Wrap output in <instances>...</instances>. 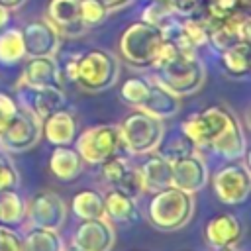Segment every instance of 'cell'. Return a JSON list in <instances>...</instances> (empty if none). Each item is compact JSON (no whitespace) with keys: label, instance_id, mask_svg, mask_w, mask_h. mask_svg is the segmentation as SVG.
<instances>
[{"label":"cell","instance_id":"1","mask_svg":"<svg viewBox=\"0 0 251 251\" xmlns=\"http://www.w3.org/2000/svg\"><path fill=\"white\" fill-rule=\"evenodd\" d=\"M153 69L157 71L155 80L178 98L198 92L206 82V67L198 59L196 49L178 47L169 39H165Z\"/></svg>","mask_w":251,"mask_h":251},{"label":"cell","instance_id":"2","mask_svg":"<svg viewBox=\"0 0 251 251\" xmlns=\"http://www.w3.org/2000/svg\"><path fill=\"white\" fill-rule=\"evenodd\" d=\"M120 75L118 59L106 49H88L82 55L73 57L65 65L63 76L76 82L86 92L108 90Z\"/></svg>","mask_w":251,"mask_h":251},{"label":"cell","instance_id":"3","mask_svg":"<svg viewBox=\"0 0 251 251\" xmlns=\"http://www.w3.org/2000/svg\"><path fill=\"white\" fill-rule=\"evenodd\" d=\"M163 43H165L163 29L141 20V22H133L122 31L118 47L122 59L127 65L135 69H147L153 67Z\"/></svg>","mask_w":251,"mask_h":251},{"label":"cell","instance_id":"4","mask_svg":"<svg viewBox=\"0 0 251 251\" xmlns=\"http://www.w3.org/2000/svg\"><path fill=\"white\" fill-rule=\"evenodd\" d=\"M194 212V198L192 194L178 190L175 186L161 188L153 192L149 206H147V218L157 229L173 231L182 227Z\"/></svg>","mask_w":251,"mask_h":251},{"label":"cell","instance_id":"5","mask_svg":"<svg viewBox=\"0 0 251 251\" xmlns=\"http://www.w3.org/2000/svg\"><path fill=\"white\" fill-rule=\"evenodd\" d=\"M122 147L131 155H149L153 153L159 143L163 141L165 127L163 120L153 118L141 110H135L124 118V122L118 126Z\"/></svg>","mask_w":251,"mask_h":251},{"label":"cell","instance_id":"6","mask_svg":"<svg viewBox=\"0 0 251 251\" xmlns=\"http://www.w3.org/2000/svg\"><path fill=\"white\" fill-rule=\"evenodd\" d=\"M122 147L120 127L114 124H100L84 129L78 137H75V149L82 161L100 165L108 157L116 155Z\"/></svg>","mask_w":251,"mask_h":251},{"label":"cell","instance_id":"7","mask_svg":"<svg viewBox=\"0 0 251 251\" xmlns=\"http://www.w3.org/2000/svg\"><path fill=\"white\" fill-rule=\"evenodd\" d=\"M233 114L224 106H208L192 116H188L180 124V131L188 137L194 147H210L212 141L220 135V131L227 126Z\"/></svg>","mask_w":251,"mask_h":251},{"label":"cell","instance_id":"8","mask_svg":"<svg viewBox=\"0 0 251 251\" xmlns=\"http://www.w3.org/2000/svg\"><path fill=\"white\" fill-rule=\"evenodd\" d=\"M214 192L222 204H243L251 190V175L245 161H231L220 167L212 178Z\"/></svg>","mask_w":251,"mask_h":251},{"label":"cell","instance_id":"9","mask_svg":"<svg viewBox=\"0 0 251 251\" xmlns=\"http://www.w3.org/2000/svg\"><path fill=\"white\" fill-rule=\"evenodd\" d=\"M41 137V118L31 110L20 106L12 122L0 133V145L8 151L20 153L31 149Z\"/></svg>","mask_w":251,"mask_h":251},{"label":"cell","instance_id":"10","mask_svg":"<svg viewBox=\"0 0 251 251\" xmlns=\"http://www.w3.org/2000/svg\"><path fill=\"white\" fill-rule=\"evenodd\" d=\"M25 218L31 226L59 231L67 220V204L57 192L41 190L25 202Z\"/></svg>","mask_w":251,"mask_h":251},{"label":"cell","instance_id":"11","mask_svg":"<svg viewBox=\"0 0 251 251\" xmlns=\"http://www.w3.org/2000/svg\"><path fill=\"white\" fill-rule=\"evenodd\" d=\"M210 180V173H208V163L198 155V153H190L186 157H180L176 161H173L171 167V186L184 190L188 194H194L198 190H202Z\"/></svg>","mask_w":251,"mask_h":251},{"label":"cell","instance_id":"12","mask_svg":"<svg viewBox=\"0 0 251 251\" xmlns=\"http://www.w3.org/2000/svg\"><path fill=\"white\" fill-rule=\"evenodd\" d=\"M25 57H53L61 45L59 31L47 20H33L22 29Z\"/></svg>","mask_w":251,"mask_h":251},{"label":"cell","instance_id":"13","mask_svg":"<svg viewBox=\"0 0 251 251\" xmlns=\"http://www.w3.org/2000/svg\"><path fill=\"white\" fill-rule=\"evenodd\" d=\"M114 243L116 231L108 218L82 220L73 237V245L80 251H112Z\"/></svg>","mask_w":251,"mask_h":251},{"label":"cell","instance_id":"14","mask_svg":"<svg viewBox=\"0 0 251 251\" xmlns=\"http://www.w3.org/2000/svg\"><path fill=\"white\" fill-rule=\"evenodd\" d=\"M237 41H249V10H237L208 29V43L218 53L229 49Z\"/></svg>","mask_w":251,"mask_h":251},{"label":"cell","instance_id":"15","mask_svg":"<svg viewBox=\"0 0 251 251\" xmlns=\"http://www.w3.org/2000/svg\"><path fill=\"white\" fill-rule=\"evenodd\" d=\"M16 90H18V96L22 100V106L31 110L41 120L45 116H49L51 112H57V110L65 108V104H67V96H65L63 86L31 88V86L16 84Z\"/></svg>","mask_w":251,"mask_h":251},{"label":"cell","instance_id":"16","mask_svg":"<svg viewBox=\"0 0 251 251\" xmlns=\"http://www.w3.org/2000/svg\"><path fill=\"white\" fill-rule=\"evenodd\" d=\"M18 84L31 88L63 86V71L59 69L55 57H29Z\"/></svg>","mask_w":251,"mask_h":251},{"label":"cell","instance_id":"17","mask_svg":"<svg viewBox=\"0 0 251 251\" xmlns=\"http://www.w3.org/2000/svg\"><path fill=\"white\" fill-rule=\"evenodd\" d=\"M45 20L61 37H76L86 29L78 18V0H49Z\"/></svg>","mask_w":251,"mask_h":251},{"label":"cell","instance_id":"18","mask_svg":"<svg viewBox=\"0 0 251 251\" xmlns=\"http://www.w3.org/2000/svg\"><path fill=\"white\" fill-rule=\"evenodd\" d=\"M204 237L214 249L233 247L241 237V224L231 214H218L206 224Z\"/></svg>","mask_w":251,"mask_h":251},{"label":"cell","instance_id":"19","mask_svg":"<svg viewBox=\"0 0 251 251\" xmlns=\"http://www.w3.org/2000/svg\"><path fill=\"white\" fill-rule=\"evenodd\" d=\"M41 135L51 145H71L76 137V122L65 108L51 112L41 120Z\"/></svg>","mask_w":251,"mask_h":251},{"label":"cell","instance_id":"20","mask_svg":"<svg viewBox=\"0 0 251 251\" xmlns=\"http://www.w3.org/2000/svg\"><path fill=\"white\" fill-rule=\"evenodd\" d=\"M220 157H224L226 161H239L245 157V151H247V139H245V133L237 122L235 116L229 118L227 126L220 131V135L212 141L210 145Z\"/></svg>","mask_w":251,"mask_h":251},{"label":"cell","instance_id":"21","mask_svg":"<svg viewBox=\"0 0 251 251\" xmlns=\"http://www.w3.org/2000/svg\"><path fill=\"white\" fill-rule=\"evenodd\" d=\"M171 167L173 163L161 157L159 153L143 161V165L137 169L143 192H157L161 188L171 186Z\"/></svg>","mask_w":251,"mask_h":251},{"label":"cell","instance_id":"22","mask_svg":"<svg viewBox=\"0 0 251 251\" xmlns=\"http://www.w3.org/2000/svg\"><path fill=\"white\" fill-rule=\"evenodd\" d=\"M178 108H180L178 96H175L171 90H167L155 78L151 80V88H149V94H147L145 102L139 106L141 112H145L153 118H159V120L175 116L178 112Z\"/></svg>","mask_w":251,"mask_h":251},{"label":"cell","instance_id":"23","mask_svg":"<svg viewBox=\"0 0 251 251\" xmlns=\"http://www.w3.org/2000/svg\"><path fill=\"white\" fill-rule=\"evenodd\" d=\"M80 169H82V159L76 153V149L69 145H57L49 155V171L59 180L67 182L76 178L80 175Z\"/></svg>","mask_w":251,"mask_h":251},{"label":"cell","instance_id":"24","mask_svg":"<svg viewBox=\"0 0 251 251\" xmlns=\"http://www.w3.org/2000/svg\"><path fill=\"white\" fill-rule=\"evenodd\" d=\"M104 214L112 222H135L139 212L133 196L118 188H112L104 196Z\"/></svg>","mask_w":251,"mask_h":251},{"label":"cell","instance_id":"25","mask_svg":"<svg viewBox=\"0 0 251 251\" xmlns=\"http://www.w3.org/2000/svg\"><path fill=\"white\" fill-rule=\"evenodd\" d=\"M222 67L226 75L233 78H245L251 69V47L249 41H237L229 49L222 51Z\"/></svg>","mask_w":251,"mask_h":251},{"label":"cell","instance_id":"26","mask_svg":"<svg viewBox=\"0 0 251 251\" xmlns=\"http://www.w3.org/2000/svg\"><path fill=\"white\" fill-rule=\"evenodd\" d=\"M24 251H63V239L57 229L31 226L22 237Z\"/></svg>","mask_w":251,"mask_h":251},{"label":"cell","instance_id":"27","mask_svg":"<svg viewBox=\"0 0 251 251\" xmlns=\"http://www.w3.org/2000/svg\"><path fill=\"white\" fill-rule=\"evenodd\" d=\"M73 214L78 220H96L106 218L104 214V196L96 190H80L71 200Z\"/></svg>","mask_w":251,"mask_h":251},{"label":"cell","instance_id":"28","mask_svg":"<svg viewBox=\"0 0 251 251\" xmlns=\"http://www.w3.org/2000/svg\"><path fill=\"white\" fill-rule=\"evenodd\" d=\"M237 10H249V0H204L200 18L210 29Z\"/></svg>","mask_w":251,"mask_h":251},{"label":"cell","instance_id":"29","mask_svg":"<svg viewBox=\"0 0 251 251\" xmlns=\"http://www.w3.org/2000/svg\"><path fill=\"white\" fill-rule=\"evenodd\" d=\"M25 218V200L14 190L6 188L0 192V224L18 226Z\"/></svg>","mask_w":251,"mask_h":251},{"label":"cell","instance_id":"30","mask_svg":"<svg viewBox=\"0 0 251 251\" xmlns=\"http://www.w3.org/2000/svg\"><path fill=\"white\" fill-rule=\"evenodd\" d=\"M25 57L22 29L16 27H4L0 31V63L14 65Z\"/></svg>","mask_w":251,"mask_h":251},{"label":"cell","instance_id":"31","mask_svg":"<svg viewBox=\"0 0 251 251\" xmlns=\"http://www.w3.org/2000/svg\"><path fill=\"white\" fill-rule=\"evenodd\" d=\"M175 18H176V14H175L169 0H151L141 12L143 22H147V24H151V25L163 29V31L176 24Z\"/></svg>","mask_w":251,"mask_h":251},{"label":"cell","instance_id":"32","mask_svg":"<svg viewBox=\"0 0 251 251\" xmlns=\"http://www.w3.org/2000/svg\"><path fill=\"white\" fill-rule=\"evenodd\" d=\"M149 88H151V80L149 78L133 76V78L124 80V84L120 86V98L127 106L139 110V106L145 102V98L149 94Z\"/></svg>","mask_w":251,"mask_h":251},{"label":"cell","instance_id":"33","mask_svg":"<svg viewBox=\"0 0 251 251\" xmlns=\"http://www.w3.org/2000/svg\"><path fill=\"white\" fill-rule=\"evenodd\" d=\"M131 169L133 167L124 157H118V155H112L100 163V175L112 188H120V184L126 180V176L131 173Z\"/></svg>","mask_w":251,"mask_h":251},{"label":"cell","instance_id":"34","mask_svg":"<svg viewBox=\"0 0 251 251\" xmlns=\"http://www.w3.org/2000/svg\"><path fill=\"white\" fill-rule=\"evenodd\" d=\"M194 149H196V147H194V145L188 141V137L180 131V133L171 135L167 141H161L155 151H159L161 157H165V159H169V161L173 163V161H176V159H180V157H186V155L194 153Z\"/></svg>","mask_w":251,"mask_h":251},{"label":"cell","instance_id":"35","mask_svg":"<svg viewBox=\"0 0 251 251\" xmlns=\"http://www.w3.org/2000/svg\"><path fill=\"white\" fill-rule=\"evenodd\" d=\"M108 12L102 0H78V18L84 27L100 25L108 18Z\"/></svg>","mask_w":251,"mask_h":251},{"label":"cell","instance_id":"36","mask_svg":"<svg viewBox=\"0 0 251 251\" xmlns=\"http://www.w3.org/2000/svg\"><path fill=\"white\" fill-rule=\"evenodd\" d=\"M175 14L180 18H200L204 10V0H169Z\"/></svg>","mask_w":251,"mask_h":251},{"label":"cell","instance_id":"37","mask_svg":"<svg viewBox=\"0 0 251 251\" xmlns=\"http://www.w3.org/2000/svg\"><path fill=\"white\" fill-rule=\"evenodd\" d=\"M20 104L16 102V98H12L6 92H0V133L6 129V126L12 122V118L16 116Z\"/></svg>","mask_w":251,"mask_h":251},{"label":"cell","instance_id":"38","mask_svg":"<svg viewBox=\"0 0 251 251\" xmlns=\"http://www.w3.org/2000/svg\"><path fill=\"white\" fill-rule=\"evenodd\" d=\"M0 251H24L22 237L10 227L0 224Z\"/></svg>","mask_w":251,"mask_h":251},{"label":"cell","instance_id":"39","mask_svg":"<svg viewBox=\"0 0 251 251\" xmlns=\"http://www.w3.org/2000/svg\"><path fill=\"white\" fill-rule=\"evenodd\" d=\"M18 184V173L8 157L0 153V192L6 188H16Z\"/></svg>","mask_w":251,"mask_h":251},{"label":"cell","instance_id":"40","mask_svg":"<svg viewBox=\"0 0 251 251\" xmlns=\"http://www.w3.org/2000/svg\"><path fill=\"white\" fill-rule=\"evenodd\" d=\"M25 0H0V6L6 8V10H18L24 6Z\"/></svg>","mask_w":251,"mask_h":251},{"label":"cell","instance_id":"41","mask_svg":"<svg viewBox=\"0 0 251 251\" xmlns=\"http://www.w3.org/2000/svg\"><path fill=\"white\" fill-rule=\"evenodd\" d=\"M102 2L106 4V8H108V10H118V8L126 6V4H129L131 0H102Z\"/></svg>","mask_w":251,"mask_h":251},{"label":"cell","instance_id":"42","mask_svg":"<svg viewBox=\"0 0 251 251\" xmlns=\"http://www.w3.org/2000/svg\"><path fill=\"white\" fill-rule=\"evenodd\" d=\"M8 22H10V10H6V8L0 6V31L8 25Z\"/></svg>","mask_w":251,"mask_h":251},{"label":"cell","instance_id":"43","mask_svg":"<svg viewBox=\"0 0 251 251\" xmlns=\"http://www.w3.org/2000/svg\"><path fill=\"white\" fill-rule=\"evenodd\" d=\"M63 251H65V249H63ZM67 251H80V249H78V247H75V245H73V243H71V247H69V249H67Z\"/></svg>","mask_w":251,"mask_h":251},{"label":"cell","instance_id":"44","mask_svg":"<svg viewBox=\"0 0 251 251\" xmlns=\"http://www.w3.org/2000/svg\"><path fill=\"white\" fill-rule=\"evenodd\" d=\"M218 251H237V249H233V247H224V249H218Z\"/></svg>","mask_w":251,"mask_h":251}]
</instances>
